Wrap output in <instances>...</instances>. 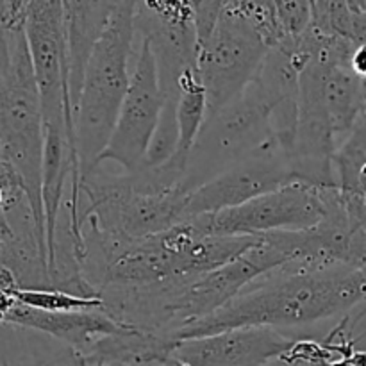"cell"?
I'll return each instance as SVG.
<instances>
[{
    "instance_id": "1",
    "label": "cell",
    "mask_w": 366,
    "mask_h": 366,
    "mask_svg": "<svg viewBox=\"0 0 366 366\" xmlns=\"http://www.w3.org/2000/svg\"><path fill=\"white\" fill-rule=\"evenodd\" d=\"M366 306V268L310 267L290 261L247 286L217 313L182 329L177 342L218 335L238 327H270L290 332L317 327L322 322Z\"/></svg>"
},
{
    "instance_id": "2",
    "label": "cell",
    "mask_w": 366,
    "mask_h": 366,
    "mask_svg": "<svg viewBox=\"0 0 366 366\" xmlns=\"http://www.w3.org/2000/svg\"><path fill=\"white\" fill-rule=\"evenodd\" d=\"M259 238L217 236L186 220L145 239L107 238L82 227L81 275L97 293L106 286H150L222 268Z\"/></svg>"
},
{
    "instance_id": "3",
    "label": "cell",
    "mask_w": 366,
    "mask_h": 366,
    "mask_svg": "<svg viewBox=\"0 0 366 366\" xmlns=\"http://www.w3.org/2000/svg\"><path fill=\"white\" fill-rule=\"evenodd\" d=\"M188 157L174 154L159 167L109 175L99 168L81 179L82 227L117 239H145L186 222L189 195L184 179Z\"/></svg>"
},
{
    "instance_id": "4",
    "label": "cell",
    "mask_w": 366,
    "mask_h": 366,
    "mask_svg": "<svg viewBox=\"0 0 366 366\" xmlns=\"http://www.w3.org/2000/svg\"><path fill=\"white\" fill-rule=\"evenodd\" d=\"M136 2H114L113 13L86 68L74 111V143L79 175L99 168L117 125L134 66ZM81 184V182H79Z\"/></svg>"
},
{
    "instance_id": "5",
    "label": "cell",
    "mask_w": 366,
    "mask_h": 366,
    "mask_svg": "<svg viewBox=\"0 0 366 366\" xmlns=\"http://www.w3.org/2000/svg\"><path fill=\"white\" fill-rule=\"evenodd\" d=\"M297 117L299 102H282L254 79L238 99L206 118L189 154L186 189L193 193L239 161L277 145L274 118L293 124Z\"/></svg>"
},
{
    "instance_id": "6",
    "label": "cell",
    "mask_w": 366,
    "mask_h": 366,
    "mask_svg": "<svg viewBox=\"0 0 366 366\" xmlns=\"http://www.w3.org/2000/svg\"><path fill=\"white\" fill-rule=\"evenodd\" d=\"M268 52V45L236 9L234 0L224 2L217 27L206 41L199 43L197 52V68L207 97V117L245 92Z\"/></svg>"
},
{
    "instance_id": "7",
    "label": "cell",
    "mask_w": 366,
    "mask_h": 366,
    "mask_svg": "<svg viewBox=\"0 0 366 366\" xmlns=\"http://www.w3.org/2000/svg\"><path fill=\"white\" fill-rule=\"evenodd\" d=\"M324 213V188L295 182L243 206L192 220L206 234L261 238L272 232L307 231L322 220Z\"/></svg>"
},
{
    "instance_id": "8",
    "label": "cell",
    "mask_w": 366,
    "mask_h": 366,
    "mask_svg": "<svg viewBox=\"0 0 366 366\" xmlns=\"http://www.w3.org/2000/svg\"><path fill=\"white\" fill-rule=\"evenodd\" d=\"M32 70L41 104L43 125L64 129L74 138V114L68 93L66 32L61 0L27 2L25 21ZM75 145V143H74Z\"/></svg>"
},
{
    "instance_id": "9",
    "label": "cell",
    "mask_w": 366,
    "mask_h": 366,
    "mask_svg": "<svg viewBox=\"0 0 366 366\" xmlns=\"http://www.w3.org/2000/svg\"><path fill=\"white\" fill-rule=\"evenodd\" d=\"M163 106L164 97L152 50L149 43L136 38L131 84L109 143L99 159V167L106 161H113L124 168L125 174L143 168Z\"/></svg>"
},
{
    "instance_id": "10",
    "label": "cell",
    "mask_w": 366,
    "mask_h": 366,
    "mask_svg": "<svg viewBox=\"0 0 366 366\" xmlns=\"http://www.w3.org/2000/svg\"><path fill=\"white\" fill-rule=\"evenodd\" d=\"M136 38L149 43L154 54L164 100H179V81L197 68L199 39L192 0L136 2Z\"/></svg>"
},
{
    "instance_id": "11",
    "label": "cell",
    "mask_w": 366,
    "mask_h": 366,
    "mask_svg": "<svg viewBox=\"0 0 366 366\" xmlns=\"http://www.w3.org/2000/svg\"><path fill=\"white\" fill-rule=\"evenodd\" d=\"M300 182L290 154L272 145L239 161L189 195L186 220L243 206L261 195Z\"/></svg>"
},
{
    "instance_id": "12",
    "label": "cell",
    "mask_w": 366,
    "mask_h": 366,
    "mask_svg": "<svg viewBox=\"0 0 366 366\" xmlns=\"http://www.w3.org/2000/svg\"><path fill=\"white\" fill-rule=\"evenodd\" d=\"M295 340L270 327H238L179 342L174 360L181 366H264L285 356Z\"/></svg>"
},
{
    "instance_id": "13",
    "label": "cell",
    "mask_w": 366,
    "mask_h": 366,
    "mask_svg": "<svg viewBox=\"0 0 366 366\" xmlns=\"http://www.w3.org/2000/svg\"><path fill=\"white\" fill-rule=\"evenodd\" d=\"M0 324L41 332L71 347L77 354H84L99 340L114 335L124 327L107 317L102 310L50 313V311L34 310L20 302L14 304L13 310L2 318Z\"/></svg>"
},
{
    "instance_id": "14",
    "label": "cell",
    "mask_w": 366,
    "mask_h": 366,
    "mask_svg": "<svg viewBox=\"0 0 366 366\" xmlns=\"http://www.w3.org/2000/svg\"><path fill=\"white\" fill-rule=\"evenodd\" d=\"M114 2H82L70 0L63 2L64 32H66V68L68 93H70L71 114L79 104L86 68L92 54L106 29L113 13Z\"/></svg>"
},
{
    "instance_id": "15",
    "label": "cell",
    "mask_w": 366,
    "mask_h": 366,
    "mask_svg": "<svg viewBox=\"0 0 366 366\" xmlns=\"http://www.w3.org/2000/svg\"><path fill=\"white\" fill-rule=\"evenodd\" d=\"M177 342L152 332L122 327L114 335L99 340L84 354L86 365L106 366H179L174 360Z\"/></svg>"
},
{
    "instance_id": "16",
    "label": "cell",
    "mask_w": 366,
    "mask_h": 366,
    "mask_svg": "<svg viewBox=\"0 0 366 366\" xmlns=\"http://www.w3.org/2000/svg\"><path fill=\"white\" fill-rule=\"evenodd\" d=\"M20 304L50 313H71V311H95L102 310L104 302L100 297H77L71 293L61 292L56 288L45 290H18L14 293Z\"/></svg>"
},
{
    "instance_id": "17",
    "label": "cell",
    "mask_w": 366,
    "mask_h": 366,
    "mask_svg": "<svg viewBox=\"0 0 366 366\" xmlns=\"http://www.w3.org/2000/svg\"><path fill=\"white\" fill-rule=\"evenodd\" d=\"M275 11L285 34V41L299 39L311 27L313 13H311V2L307 0H286V2L275 0Z\"/></svg>"
},
{
    "instance_id": "18",
    "label": "cell",
    "mask_w": 366,
    "mask_h": 366,
    "mask_svg": "<svg viewBox=\"0 0 366 366\" xmlns=\"http://www.w3.org/2000/svg\"><path fill=\"white\" fill-rule=\"evenodd\" d=\"M29 199L20 174L7 161L0 159V217L16 204Z\"/></svg>"
},
{
    "instance_id": "19",
    "label": "cell",
    "mask_w": 366,
    "mask_h": 366,
    "mask_svg": "<svg viewBox=\"0 0 366 366\" xmlns=\"http://www.w3.org/2000/svg\"><path fill=\"white\" fill-rule=\"evenodd\" d=\"M317 366H366V349H347L345 352L338 354L331 361H313ZM311 365V363H310Z\"/></svg>"
},
{
    "instance_id": "20",
    "label": "cell",
    "mask_w": 366,
    "mask_h": 366,
    "mask_svg": "<svg viewBox=\"0 0 366 366\" xmlns=\"http://www.w3.org/2000/svg\"><path fill=\"white\" fill-rule=\"evenodd\" d=\"M350 70H352L361 81H366V43L354 50L352 59H350Z\"/></svg>"
},
{
    "instance_id": "21",
    "label": "cell",
    "mask_w": 366,
    "mask_h": 366,
    "mask_svg": "<svg viewBox=\"0 0 366 366\" xmlns=\"http://www.w3.org/2000/svg\"><path fill=\"white\" fill-rule=\"evenodd\" d=\"M18 290H20V286H18L13 272L0 263V292H18Z\"/></svg>"
},
{
    "instance_id": "22",
    "label": "cell",
    "mask_w": 366,
    "mask_h": 366,
    "mask_svg": "<svg viewBox=\"0 0 366 366\" xmlns=\"http://www.w3.org/2000/svg\"><path fill=\"white\" fill-rule=\"evenodd\" d=\"M264 366H306V365L299 363V361L292 360V357H288L285 354V356H282V357H279V360L272 361V363H268V365H264Z\"/></svg>"
},
{
    "instance_id": "23",
    "label": "cell",
    "mask_w": 366,
    "mask_h": 366,
    "mask_svg": "<svg viewBox=\"0 0 366 366\" xmlns=\"http://www.w3.org/2000/svg\"><path fill=\"white\" fill-rule=\"evenodd\" d=\"M365 338H366V329H365V331L361 332V335H360V340H365Z\"/></svg>"
},
{
    "instance_id": "24",
    "label": "cell",
    "mask_w": 366,
    "mask_h": 366,
    "mask_svg": "<svg viewBox=\"0 0 366 366\" xmlns=\"http://www.w3.org/2000/svg\"><path fill=\"white\" fill-rule=\"evenodd\" d=\"M0 159H2V143H0Z\"/></svg>"
},
{
    "instance_id": "25",
    "label": "cell",
    "mask_w": 366,
    "mask_h": 366,
    "mask_svg": "<svg viewBox=\"0 0 366 366\" xmlns=\"http://www.w3.org/2000/svg\"><path fill=\"white\" fill-rule=\"evenodd\" d=\"M307 366H317V365H315V363H311V365H307Z\"/></svg>"
}]
</instances>
